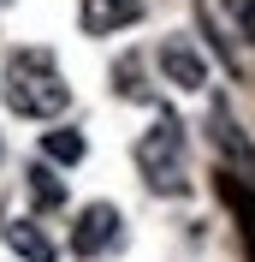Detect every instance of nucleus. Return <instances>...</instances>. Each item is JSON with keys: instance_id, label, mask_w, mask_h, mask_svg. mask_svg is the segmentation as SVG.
<instances>
[{"instance_id": "11", "label": "nucleus", "mask_w": 255, "mask_h": 262, "mask_svg": "<svg viewBox=\"0 0 255 262\" xmlns=\"http://www.w3.org/2000/svg\"><path fill=\"white\" fill-rule=\"evenodd\" d=\"M119 96H131V101H143V96H148L143 83H137V60H125V66H119Z\"/></svg>"}, {"instance_id": "10", "label": "nucleus", "mask_w": 255, "mask_h": 262, "mask_svg": "<svg viewBox=\"0 0 255 262\" xmlns=\"http://www.w3.org/2000/svg\"><path fill=\"white\" fill-rule=\"evenodd\" d=\"M225 196H232V209L243 214V232H249V250H255V203H249V191H243V185H225Z\"/></svg>"}, {"instance_id": "5", "label": "nucleus", "mask_w": 255, "mask_h": 262, "mask_svg": "<svg viewBox=\"0 0 255 262\" xmlns=\"http://www.w3.org/2000/svg\"><path fill=\"white\" fill-rule=\"evenodd\" d=\"M137 0H83V30L89 36H113V30H125V24H137Z\"/></svg>"}, {"instance_id": "9", "label": "nucleus", "mask_w": 255, "mask_h": 262, "mask_svg": "<svg viewBox=\"0 0 255 262\" xmlns=\"http://www.w3.org/2000/svg\"><path fill=\"white\" fill-rule=\"evenodd\" d=\"M42 155L60 161V167H78L83 161V137L78 131H48V137H42Z\"/></svg>"}, {"instance_id": "3", "label": "nucleus", "mask_w": 255, "mask_h": 262, "mask_svg": "<svg viewBox=\"0 0 255 262\" xmlns=\"http://www.w3.org/2000/svg\"><path fill=\"white\" fill-rule=\"evenodd\" d=\"M119 227H125V221H119L113 203H89V209L78 214V227H71V250H78V256H101V250L119 245Z\"/></svg>"}, {"instance_id": "7", "label": "nucleus", "mask_w": 255, "mask_h": 262, "mask_svg": "<svg viewBox=\"0 0 255 262\" xmlns=\"http://www.w3.org/2000/svg\"><path fill=\"white\" fill-rule=\"evenodd\" d=\"M208 119H214V143H220V149H225V155H232L238 167H255V149L243 143V131L232 125V114H225V101H214V114H208Z\"/></svg>"}, {"instance_id": "2", "label": "nucleus", "mask_w": 255, "mask_h": 262, "mask_svg": "<svg viewBox=\"0 0 255 262\" xmlns=\"http://www.w3.org/2000/svg\"><path fill=\"white\" fill-rule=\"evenodd\" d=\"M137 167L155 191H184V125L160 107V119L137 137Z\"/></svg>"}, {"instance_id": "8", "label": "nucleus", "mask_w": 255, "mask_h": 262, "mask_svg": "<svg viewBox=\"0 0 255 262\" xmlns=\"http://www.w3.org/2000/svg\"><path fill=\"white\" fill-rule=\"evenodd\" d=\"M24 179H30V203H36V209H60V203H65V185H60L54 167H30Z\"/></svg>"}, {"instance_id": "4", "label": "nucleus", "mask_w": 255, "mask_h": 262, "mask_svg": "<svg viewBox=\"0 0 255 262\" xmlns=\"http://www.w3.org/2000/svg\"><path fill=\"white\" fill-rule=\"evenodd\" d=\"M160 72H166V83H178V90H208V60L196 54L190 36H166V42H160Z\"/></svg>"}, {"instance_id": "6", "label": "nucleus", "mask_w": 255, "mask_h": 262, "mask_svg": "<svg viewBox=\"0 0 255 262\" xmlns=\"http://www.w3.org/2000/svg\"><path fill=\"white\" fill-rule=\"evenodd\" d=\"M6 245H12L24 262H54V256H60V250L48 245V232L36 227V221H12V227H6Z\"/></svg>"}, {"instance_id": "1", "label": "nucleus", "mask_w": 255, "mask_h": 262, "mask_svg": "<svg viewBox=\"0 0 255 262\" xmlns=\"http://www.w3.org/2000/svg\"><path fill=\"white\" fill-rule=\"evenodd\" d=\"M65 101H71V83H60L54 54L48 48H18L12 66H6V107L24 114V119H54V114H65Z\"/></svg>"}]
</instances>
